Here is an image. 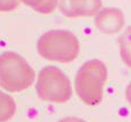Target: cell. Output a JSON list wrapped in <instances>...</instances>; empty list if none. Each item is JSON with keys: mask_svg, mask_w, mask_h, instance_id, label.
I'll return each instance as SVG.
<instances>
[{"mask_svg": "<svg viewBox=\"0 0 131 122\" xmlns=\"http://www.w3.org/2000/svg\"><path fill=\"white\" fill-rule=\"evenodd\" d=\"M36 91L44 101L63 104L71 97V83L62 70L54 66H47L39 72Z\"/></svg>", "mask_w": 131, "mask_h": 122, "instance_id": "4", "label": "cell"}, {"mask_svg": "<svg viewBox=\"0 0 131 122\" xmlns=\"http://www.w3.org/2000/svg\"><path fill=\"white\" fill-rule=\"evenodd\" d=\"M94 24L104 34H116L124 25V15L118 8H105L97 14Z\"/></svg>", "mask_w": 131, "mask_h": 122, "instance_id": "6", "label": "cell"}, {"mask_svg": "<svg viewBox=\"0 0 131 122\" xmlns=\"http://www.w3.org/2000/svg\"><path fill=\"white\" fill-rule=\"evenodd\" d=\"M16 113V103L9 95L0 91V122L9 121Z\"/></svg>", "mask_w": 131, "mask_h": 122, "instance_id": "7", "label": "cell"}, {"mask_svg": "<svg viewBox=\"0 0 131 122\" xmlns=\"http://www.w3.org/2000/svg\"><path fill=\"white\" fill-rule=\"evenodd\" d=\"M120 44V55L121 59L129 68H131V44L118 43Z\"/></svg>", "mask_w": 131, "mask_h": 122, "instance_id": "9", "label": "cell"}, {"mask_svg": "<svg viewBox=\"0 0 131 122\" xmlns=\"http://www.w3.org/2000/svg\"><path fill=\"white\" fill-rule=\"evenodd\" d=\"M36 78L34 68L20 54H0V86L8 92H21L32 85Z\"/></svg>", "mask_w": 131, "mask_h": 122, "instance_id": "3", "label": "cell"}, {"mask_svg": "<svg viewBox=\"0 0 131 122\" xmlns=\"http://www.w3.org/2000/svg\"><path fill=\"white\" fill-rule=\"evenodd\" d=\"M107 74L106 65L95 59L86 61L78 69L75 76V90L84 104L94 106L101 103Z\"/></svg>", "mask_w": 131, "mask_h": 122, "instance_id": "1", "label": "cell"}, {"mask_svg": "<svg viewBox=\"0 0 131 122\" xmlns=\"http://www.w3.org/2000/svg\"><path fill=\"white\" fill-rule=\"evenodd\" d=\"M101 0H60L59 8L67 17L93 16L101 11Z\"/></svg>", "mask_w": 131, "mask_h": 122, "instance_id": "5", "label": "cell"}, {"mask_svg": "<svg viewBox=\"0 0 131 122\" xmlns=\"http://www.w3.org/2000/svg\"><path fill=\"white\" fill-rule=\"evenodd\" d=\"M58 122H85V121L82 120V119H79V118L70 116V118H64V119H62V120H60Z\"/></svg>", "mask_w": 131, "mask_h": 122, "instance_id": "12", "label": "cell"}, {"mask_svg": "<svg viewBox=\"0 0 131 122\" xmlns=\"http://www.w3.org/2000/svg\"><path fill=\"white\" fill-rule=\"evenodd\" d=\"M37 51L46 60L69 63L78 55L79 42L68 30H51L38 39Z\"/></svg>", "mask_w": 131, "mask_h": 122, "instance_id": "2", "label": "cell"}, {"mask_svg": "<svg viewBox=\"0 0 131 122\" xmlns=\"http://www.w3.org/2000/svg\"><path fill=\"white\" fill-rule=\"evenodd\" d=\"M34 11L41 14H50L55 11L59 0H20Z\"/></svg>", "mask_w": 131, "mask_h": 122, "instance_id": "8", "label": "cell"}, {"mask_svg": "<svg viewBox=\"0 0 131 122\" xmlns=\"http://www.w3.org/2000/svg\"><path fill=\"white\" fill-rule=\"evenodd\" d=\"M118 43H128L131 44V25L124 31V34L118 38Z\"/></svg>", "mask_w": 131, "mask_h": 122, "instance_id": "11", "label": "cell"}, {"mask_svg": "<svg viewBox=\"0 0 131 122\" xmlns=\"http://www.w3.org/2000/svg\"><path fill=\"white\" fill-rule=\"evenodd\" d=\"M125 98H127V101L129 103L131 106V82L128 84L127 89H125Z\"/></svg>", "mask_w": 131, "mask_h": 122, "instance_id": "13", "label": "cell"}, {"mask_svg": "<svg viewBox=\"0 0 131 122\" xmlns=\"http://www.w3.org/2000/svg\"><path fill=\"white\" fill-rule=\"evenodd\" d=\"M20 5V0H0V12H12Z\"/></svg>", "mask_w": 131, "mask_h": 122, "instance_id": "10", "label": "cell"}]
</instances>
